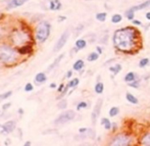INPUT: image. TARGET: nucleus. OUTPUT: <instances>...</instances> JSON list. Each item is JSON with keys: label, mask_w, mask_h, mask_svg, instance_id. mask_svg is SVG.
Returning a JSON list of instances; mask_svg holds the SVG:
<instances>
[{"label": "nucleus", "mask_w": 150, "mask_h": 146, "mask_svg": "<svg viewBox=\"0 0 150 146\" xmlns=\"http://www.w3.org/2000/svg\"><path fill=\"white\" fill-rule=\"evenodd\" d=\"M0 113H1V110H0Z\"/></svg>", "instance_id": "09e8293b"}, {"label": "nucleus", "mask_w": 150, "mask_h": 146, "mask_svg": "<svg viewBox=\"0 0 150 146\" xmlns=\"http://www.w3.org/2000/svg\"><path fill=\"white\" fill-rule=\"evenodd\" d=\"M85 1H91V0H85Z\"/></svg>", "instance_id": "de8ad7c7"}, {"label": "nucleus", "mask_w": 150, "mask_h": 146, "mask_svg": "<svg viewBox=\"0 0 150 146\" xmlns=\"http://www.w3.org/2000/svg\"><path fill=\"white\" fill-rule=\"evenodd\" d=\"M34 89V86L32 83H27L25 85V88H24V90H25L26 92H31V91H33Z\"/></svg>", "instance_id": "473e14b6"}, {"label": "nucleus", "mask_w": 150, "mask_h": 146, "mask_svg": "<svg viewBox=\"0 0 150 146\" xmlns=\"http://www.w3.org/2000/svg\"><path fill=\"white\" fill-rule=\"evenodd\" d=\"M125 14H126V16H127V18L128 20H134V16H135V11L133 10V8L131 7V8H129L128 10L126 11L125 12Z\"/></svg>", "instance_id": "5701e85b"}, {"label": "nucleus", "mask_w": 150, "mask_h": 146, "mask_svg": "<svg viewBox=\"0 0 150 146\" xmlns=\"http://www.w3.org/2000/svg\"><path fill=\"white\" fill-rule=\"evenodd\" d=\"M113 45L119 51L125 53H133L134 50L140 47V33L134 27L121 28L114 32Z\"/></svg>", "instance_id": "f257e3e1"}, {"label": "nucleus", "mask_w": 150, "mask_h": 146, "mask_svg": "<svg viewBox=\"0 0 150 146\" xmlns=\"http://www.w3.org/2000/svg\"><path fill=\"white\" fill-rule=\"evenodd\" d=\"M64 87H65L64 84H63V83L60 84V85H59V87L57 88V92H58V93H61V92L63 91V89H64Z\"/></svg>", "instance_id": "f704fd0d"}, {"label": "nucleus", "mask_w": 150, "mask_h": 146, "mask_svg": "<svg viewBox=\"0 0 150 146\" xmlns=\"http://www.w3.org/2000/svg\"><path fill=\"white\" fill-rule=\"evenodd\" d=\"M150 7V0H146L144 2H142L141 4H138V5H135L133 6V10L134 11H137V10H141V9H145V8H148Z\"/></svg>", "instance_id": "4468645a"}, {"label": "nucleus", "mask_w": 150, "mask_h": 146, "mask_svg": "<svg viewBox=\"0 0 150 146\" xmlns=\"http://www.w3.org/2000/svg\"><path fill=\"white\" fill-rule=\"evenodd\" d=\"M148 63H149V58H141V60L139 61V67H145Z\"/></svg>", "instance_id": "7c9ffc66"}, {"label": "nucleus", "mask_w": 150, "mask_h": 146, "mask_svg": "<svg viewBox=\"0 0 150 146\" xmlns=\"http://www.w3.org/2000/svg\"><path fill=\"white\" fill-rule=\"evenodd\" d=\"M141 144H143V145H150V133H147V134H145L142 137Z\"/></svg>", "instance_id": "4be33fe9"}, {"label": "nucleus", "mask_w": 150, "mask_h": 146, "mask_svg": "<svg viewBox=\"0 0 150 146\" xmlns=\"http://www.w3.org/2000/svg\"><path fill=\"white\" fill-rule=\"evenodd\" d=\"M109 71L111 73H113V75H117L121 71V65H113V67H110Z\"/></svg>", "instance_id": "393cba45"}, {"label": "nucleus", "mask_w": 150, "mask_h": 146, "mask_svg": "<svg viewBox=\"0 0 150 146\" xmlns=\"http://www.w3.org/2000/svg\"><path fill=\"white\" fill-rule=\"evenodd\" d=\"M146 18H147L148 20H150V11H148L147 14H146Z\"/></svg>", "instance_id": "37998d69"}, {"label": "nucleus", "mask_w": 150, "mask_h": 146, "mask_svg": "<svg viewBox=\"0 0 150 146\" xmlns=\"http://www.w3.org/2000/svg\"><path fill=\"white\" fill-rule=\"evenodd\" d=\"M18 113H20V115H22V113H24V109H22V108H20V109H18Z\"/></svg>", "instance_id": "c03bdc74"}, {"label": "nucleus", "mask_w": 150, "mask_h": 146, "mask_svg": "<svg viewBox=\"0 0 150 146\" xmlns=\"http://www.w3.org/2000/svg\"><path fill=\"white\" fill-rule=\"evenodd\" d=\"M149 27H150V24H148V26H147V27L145 28V30H147V29H148V28H149Z\"/></svg>", "instance_id": "49530a36"}, {"label": "nucleus", "mask_w": 150, "mask_h": 146, "mask_svg": "<svg viewBox=\"0 0 150 146\" xmlns=\"http://www.w3.org/2000/svg\"><path fill=\"white\" fill-rule=\"evenodd\" d=\"M126 99L130 102V103H132V104H138L139 103V99L137 98L135 95H133L132 93H127L126 94Z\"/></svg>", "instance_id": "dca6fc26"}, {"label": "nucleus", "mask_w": 150, "mask_h": 146, "mask_svg": "<svg viewBox=\"0 0 150 146\" xmlns=\"http://www.w3.org/2000/svg\"><path fill=\"white\" fill-rule=\"evenodd\" d=\"M133 25L134 26H142V22L140 20H133Z\"/></svg>", "instance_id": "c9c22d12"}, {"label": "nucleus", "mask_w": 150, "mask_h": 146, "mask_svg": "<svg viewBox=\"0 0 150 146\" xmlns=\"http://www.w3.org/2000/svg\"><path fill=\"white\" fill-rule=\"evenodd\" d=\"M64 55H65L64 53H61L59 56H57V57H56V58H55V60H54L53 62H52L51 65H49V67H48L47 70H46V72L49 73V72H51L52 70H54V69H55V67L59 65V62H60V61H61V59H62L63 57H64Z\"/></svg>", "instance_id": "f8f14e48"}, {"label": "nucleus", "mask_w": 150, "mask_h": 146, "mask_svg": "<svg viewBox=\"0 0 150 146\" xmlns=\"http://www.w3.org/2000/svg\"><path fill=\"white\" fill-rule=\"evenodd\" d=\"M34 81H35L36 85H40V84H43L47 81V76L45 75V73H38V74L35 76Z\"/></svg>", "instance_id": "9b49d317"}, {"label": "nucleus", "mask_w": 150, "mask_h": 146, "mask_svg": "<svg viewBox=\"0 0 150 146\" xmlns=\"http://www.w3.org/2000/svg\"><path fill=\"white\" fill-rule=\"evenodd\" d=\"M12 95V91H7V92H4L2 94H0V100H4V99H7Z\"/></svg>", "instance_id": "c756f323"}, {"label": "nucleus", "mask_w": 150, "mask_h": 146, "mask_svg": "<svg viewBox=\"0 0 150 146\" xmlns=\"http://www.w3.org/2000/svg\"><path fill=\"white\" fill-rule=\"evenodd\" d=\"M102 104H103V99L102 98H99L97 100L96 104H95L94 108L92 110V113H91V121L92 123L96 124L97 120H98L99 115H100V112H101V107H102Z\"/></svg>", "instance_id": "0eeeda50"}, {"label": "nucleus", "mask_w": 150, "mask_h": 146, "mask_svg": "<svg viewBox=\"0 0 150 146\" xmlns=\"http://www.w3.org/2000/svg\"><path fill=\"white\" fill-rule=\"evenodd\" d=\"M67 20V18H65V16H59L58 22H63V20Z\"/></svg>", "instance_id": "a19ab883"}, {"label": "nucleus", "mask_w": 150, "mask_h": 146, "mask_svg": "<svg viewBox=\"0 0 150 146\" xmlns=\"http://www.w3.org/2000/svg\"><path fill=\"white\" fill-rule=\"evenodd\" d=\"M72 76H73V71L70 70L69 72L67 73V75H65V78H67V79H70V78H72Z\"/></svg>", "instance_id": "58836bf2"}, {"label": "nucleus", "mask_w": 150, "mask_h": 146, "mask_svg": "<svg viewBox=\"0 0 150 146\" xmlns=\"http://www.w3.org/2000/svg\"><path fill=\"white\" fill-rule=\"evenodd\" d=\"M87 131H88V128H80L79 129V133H80V134H85Z\"/></svg>", "instance_id": "4c0bfd02"}, {"label": "nucleus", "mask_w": 150, "mask_h": 146, "mask_svg": "<svg viewBox=\"0 0 150 146\" xmlns=\"http://www.w3.org/2000/svg\"><path fill=\"white\" fill-rule=\"evenodd\" d=\"M94 91L97 93V94H101V93L104 91V85H103V83L97 82L96 85H95V87H94Z\"/></svg>", "instance_id": "6ab92c4d"}, {"label": "nucleus", "mask_w": 150, "mask_h": 146, "mask_svg": "<svg viewBox=\"0 0 150 146\" xmlns=\"http://www.w3.org/2000/svg\"><path fill=\"white\" fill-rule=\"evenodd\" d=\"M119 108L117 106H112L109 109V115L110 117H115V115H119Z\"/></svg>", "instance_id": "bb28decb"}, {"label": "nucleus", "mask_w": 150, "mask_h": 146, "mask_svg": "<svg viewBox=\"0 0 150 146\" xmlns=\"http://www.w3.org/2000/svg\"><path fill=\"white\" fill-rule=\"evenodd\" d=\"M79 83H80V80H79L78 78H74V79H72L70 82H69L67 85H69V87L70 88H73V89H74V88H76L77 86L79 85Z\"/></svg>", "instance_id": "a878e982"}, {"label": "nucleus", "mask_w": 150, "mask_h": 146, "mask_svg": "<svg viewBox=\"0 0 150 146\" xmlns=\"http://www.w3.org/2000/svg\"><path fill=\"white\" fill-rule=\"evenodd\" d=\"M84 65H85V63H84L83 59H78L74 63V65H73V70L77 71V72H80V71H82L84 69Z\"/></svg>", "instance_id": "2eb2a0df"}, {"label": "nucleus", "mask_w": 150, "mask_h": 146, "mask_svg": "<svg viewBox=\"0 0 150 146\" xmlns=\"http://www.w3.org/2000/svg\"><path fill=\"white\" fill-rule=\"evenodd\" d=\"M62 4L60 0H50L49 1V9L50 10H60Z\"/></svg>", "instance_id": "ddd939ff"}, {"label": "nucleus", "mask_w": 150, "mask_h": 146, "mask_svg": "<svg viewBox=\"0 0 150 146\" xmlns=\"http://www.w3.org/2000/svg\"><path fill=\"white\" fill-rule=\"evenodd\" d=\"M57 107H58L59 109H65V108L67 107V101L62 98L58 102V104H57Z\"/></svg>", "instance_id": "cd10ccee"}, {"label": "nucleus", "mask_w": 150, "mask_h": 146, "mask_svg": "<svg viewBox=\"0 0 150 146\" xmlns=\"http://www.w3.org/2000/svg\"><path fill=\"white\" fill-rule=\"evenodd\" d=\"M106 16H107V14H106V12H99V14H96V20H98V22H105L106 20Z\"/></svg>", "instance_id": "b1692460"}, {"label": "nucleus", "mask_w": 150, "mask_h": 146, "mask_svg": "<svg viewBox=\"0 0 150 146\" xmlns=\"http://www.w3.org/2000/svg\"><path fill=\"white\" fill-rule=\"evenodd\" d=\"M0 128L2 129V134H10L16 129V123L14 121H7L6 123L1 125Z\"/></svg>", "instance_id": "6e6552de"}, {"label": "nucleus", "mask_w": 150, "mask_h": 146, "mask_svg": "<svg viewBox=\"0 0 150 146\" xmlns=\"http://www.w3.org/2000/svg\"><path fill=\"white\" fill-rule=\"evenodd\" d=\"M131 142H132V140H131V138L129 137V136L124 134H119V135H117V136L113 138V140L110 142V145L125 146V145L131 144Z\"/></svg>", "instance_id": "423d86ee"}, {"label": "nucleus", "mask_w": 150, "mask_h": 146, "mask_svg": "<svg viewBox=\"0 0 150 146\" xmlns=\"http://www.w3.org/2000/svg\"><path fill=\"white\" fill-rule=\"evenodd\" d=\"M9 106H11V103H10V102H7V103L3 104V106H2V109H3V110H6L7 108H9Z\"/></svg>", "instance_id": "e433bc0d"}, {"label": "nucleus", "mask_w": 150, "mask_h": 146, "mask_svg": "<svg viewBox=\"0 0 150 146\" xmlns=\"http://www.w3.org/2000/svg\"><path fill=\"white\" fill-rule=\"evenodd\" d=\"M76 117V112L73 109H69V110H64L63 112H61L58 117H56L55 121H54V124L56 126H59V125H63V124H67L69 122L73 121Z\"/></svg>", "instance_id": "20e7f679"}, {"label": "nucleus", "mask_w": 150, "mask_h": 146, "mask_svg": "<svg viewBox=\"0 0 150 146\" xmlns=\"http://www.w3.org/2000/svg\"><path fill=\"white\" fill-rule=\"evenodd\" d=\"M49 87L51 88V89H55V88H56V84L55 83H51V84H50Z\"/></svg>", "instance_id": "79ce46f5"}, {"label": "nucleus", "mask_w": 150, "mask_h": 146, "mask_svg": "<svg viewBox=\"0 0 150 146\" xmlns=\"http://www.w3.org/2000/svg\"><path fill=\"white\" fill-rule=\"evenodd\" d=\"M18 52L8 44L0 45V63L5 65H14L18 59Z\"/></svg>", "instance_id": "f03ea898"}, {"label": "nucleus", "mask_w": 150, "mask_h": 146, "mask_svg": "<svg viewBox=\"0 0 150 146\" xmlns=\"http://www.w3.org/2000/svg\"><path fill=\"white\" fill-rule=\"evenodd\" d=\"M124 80H125V82H127V83H130V82H133L134 80H136V74H135V73H133V72L128 73V74H127V75L125 76Z\"/></svg>", "instance_id": "a211bd4d"}, {"label": "nucleus", "mask_w": 150, "mask_h": 146, "mask_svg": "<svg viewBox=\"0 0 150 146\" xmlns=\"http://www.w3.org/2000/svg\"><path fill=\"white\" fill-rule=\"evenodd\" d=\"M101 125H102V126H105L106 124H108V123H110V121L109 120L107 119V117H102V119H101Z\"/></svg>", "instance_id": "72a5a7b5"}, {"label": "nucleus", "mask_w": 150, "mask_h": 146, "mask_svg": "<svg viewBox=\"0 0 150 146\" xmlns=\"http://www.w3.org/2000/svg\"><path fill=\"white\" fill-rule=\"evenodd\" d=\"M87 46V41L85 39H78L76 41V47L78 48L79 50L81 49H84V48Z\"/></svg>", "instance_id": "f3484780"}, {"label": "nucleus", "mask_w": 150, "mask_h": 146, "mask_svg": "<svg viewBox=\"0 0 150 146\" xmlns=\"http://www.w3.org/2000/svg\"><path fill=\"white\" fill-rule=\"evenodd\" d=\"M121 20H123V16H121V14H113L111 18L112 24H119V22H121Z\"/></svg>", "instance_id": "412c9836"}, {"label": "nucleus", "mask_w": 150, "mask_h": 146, "mask_svg": "<svg viewBox=\"0 0 150 146\" xmlns=\"http://www.w3.org/2000/svg\"><path fill=\"white\" fill-rule=\"evenodd\" d=\"M16 50H18V52L20 55H30V54L33 52V47H32L30 44H25L20 46V47H18Z\"/></svg>", "instance_id": "1a4fd4ad"}, {"label": "nucleus", "mask_w": 150, "mask_h": 146, "mask_svg": "<svg viewBox=\"0 0 150 146\" xmlns=\"http://www.w3.org/2000/svg\"><path fill=\"white\" fill-rule=\"evenodd\" d=\"M50 32H51V25L47 20H42L37 25L35 29V40L40 44H43L44 42L47 41V39L50 36Z\"/></svg>", "instance_id": "7ed1b4c3"}, {"label": "nucleus", "mask_w": 150, "mask_h": 146, "mask_svg": "<svg viewBox=\"0 0 150 146\" xmlns=\"http://www.w3.org/2000/svg\"><path fill=\"white\" fill-rule=\"evenodd\" d=\"M99 58V53L98 52H91V53L88 55L87 59L88 61H96Z\"/></svg>", "instance_id": "aec40b11"}, {"label": "nucleus", "mask_w": 150, "mask_h": 146, "mask_svg": "<svg viewBox=\"0 0 150 146\" xmlns=\"http://www.w3.org/2000/svg\"><path fill=\"white\" fill-rule=\"evenodd\" d=\"M128 85L130 86V87H133V88H139L140 81H139V80H134L133 82H130V83H128Z\"/></svg>", "instance_id": "2f4dec72"}, {"label": "nucleus", "mask_w": 150, "mask_h": 146, "mask_svg": "<svg viewBox=\"0 0 150 146\" xmlns=\"http://www.w3.org/2000/svg\"><path fill=\"white\" fill-rule=\"evenodd\" d=\"M25 145H27V146L32 145V142H31V141H28V142H26V143H25Z\"/></svg>", "instance_id": "a18cd8bd"}, {"label": "nucleus", "mask_w": 150, "mask_h": 146, "mask_svg": "<svg viewBox=\"0 0 150 146\" xmlns=\"http://www.w3.org/2000/svg\"><path fill=\"white\" fill-rule=\"evenodd\" d=\"M29 0H9L7 3V9H14L16 7H20L27 3Z\"/></svg>", "instance_id": "9d476101"}, {"label": "nucleus", "mask_w": 150, "mask_h": 146, "mask_svg": "<svg viewBox=\"0 0 150 146\" xmlns=\"http://www.w3.org/2000/svg\"><path fill=\"white\" fill-rule=\"evenodd\" d=\"M88 107V103L86 101H81L77 104V110H81L83 109V108H87Z\"/></svg>", "instance_id": "c85d7f7f"}, {"label": "nucleus", "mask_w": 150, "mask_h": 146, "mask_svg": "<svg viewBox=\"0 0 150 146\" xmlns=\"http://www.w3.org/2000/svg\"><path fill=\"white\" fill-rule=\"evenodd\" d=\"M69 38H70V31H69V30H65V31L61 34V36L59 37V39L57 40V42L55 43V45H54L53 51L54 52H58L59 50L62 49L63 46L67 44Z\"/></svg>", "instance_id": "39448f33"}, {"label": "nucleus", "mask_w": 150, "mask_h": 146, "mask_svg": "<svg viewBox=\"0 0 150 146\" xmlns=\"http://www.w3.org/2000/svg\"><path fill=\"white\" fill-rule=\"evenodd\" d=\"M96 50H97V52H98L99 54H102V49H101V47L97 46V47H96Z\"/></svg>", "instance_id": "ea45409f"}]
</instances>
